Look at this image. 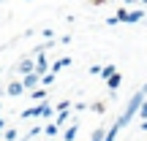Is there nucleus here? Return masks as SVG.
Masks as SVG:
<instances>
[{
    "label": "nucleus",
    "mask_w": 147,
    "mask_h": 141,
    "mask_svg": "<svg viewBox=\"0 0 147 141\" xmlns=\"http://www.w3.org/2000/svg\"><path fill=\"white\" fill-rule=\"evenodd\" d=\"M144 98H147V92H144V90H139V92H134V95H131V100H128V106L123 109V114L117 117V120L112 122V125H115L117 130H123V128H125L128 122H131L134 117H136V111H139V106H142V100H144Z\"/></svg>",
    "instance_id": "obj_1"
},
{
    "label": "nucleus",
    "mask_w": 147,
    "mask_h": 141,
    "mask_svg": "<svg viewBox=\"0 0 147 141\" xmlns=\"http://www.w3.org/2000/svg\"><path fill=\"white\" fill-rule=\"evenodd\" d=\"M22 84H25V90L30 92V90L41 87V76H38L36 71H30V73H25V76H22Z\"/></svg>",
    "instance_id": "obj_2"
},
{
    "label": "nucleus",
    "mask_w": 147,
    "mask_h": 141,
    "mask_svg": "<svg viewBox=\"0 0 147 141\" xmlns=\"http://www.w3.org/2000/svg\"><path fill=\"white\" fill-rule=\"evenodd\" d=\"M33 57H36V68H33V71H36L38 76H44V73L49 71V60L44 57V52H38V54H33Z\"/></svg>",
    "instance_id": "obj_3"
},
{
    "label": "nucleus",
    "mask_w": 147,
    "mask_h": 141,
    "mask_svg": "<svg viewBox=\"0 0 147 141\" xmlns=\"http://www.w3.org/2000/svg\"><path fill=\"white\" fill-rule=\"evenodd\" d=\"M120 84H123V76H120V73H112V76L109 79H106V87H109V95H117V90H120Z\"/></svg>",
    "instance_id": "obj_4"
},
{
    "label": "nucleus",
    "mask_w": 147,
    "mask_h": 141,
    "mask_svg": "<svg viewBox=\"0 0 147 141\" xmlns=\"http://www.w3.org/2000/svg\"><path fill=\"white\" fill-rule=\"evenodd\" d=\"M33 68H36V57H25L19 65H16V73H22V76H25V73H30Z\"/></svg>",
    "instance_id": "obj_5"
},
{
    "label": "nucleus",
    "mask_w": 147,
    "mask_h": 141,
    "mask_svg": "<svg viewBox=\"0 0 147 141\" xmlns=\"http://www.w3.org/2000/svg\"><path fill=\"white\" fill-rule=\"evenodd\" d=\"M5 92H8L11 98H16V95L27 92V90H25V84H22V82H8V87H5Z\"/></svg>",
    "instance_id": "obj_6"
},
{
    "label": "nucleus",
    "mask_w": 147,
    "mask_h": 141,
    "mask_svg": "<svg viewBox=\"0 0 147 141\" xmlns=\"http://www.w3.org/2000/svg\"><path fill=\"white\" fill-rule=\"evenodd\" d=\"M76 136H79V120H74L71 125L65 128V133H63V138H65V141H74Z\"/></svg>",
    "instance_id": "obj_7"
},
{
    "label": "nucleus",
    "mask_w": 147,
    "mask_h": 141,
    "mask_svg": "<svg viewBox=\"0 0 147 141\" xmlns=\"http://www.w3.org/2000/svg\"><path fill=\"white\" fill-rule=\"evenodd\" d=\"M71 65V57H60V60H55V63H49V71H63V68H68Z\"/></svg>",
    "instance_id": "obj_8"
},
{
    "label": "nucleus",
    "mask_w": 147,
    "mask_h": 141,
    "mask_svg": "<svg viewBox=\"0 0 147 141\" xmlns=\"http://www.w3.org/2000/svg\"><path fill=\"white\" fill-rule=\"evenodd\" d=\"M19 117H22V120H30V117H41V103H38V106H30V109H25Z\"/></svg>",
    "instance_id": "obj_9"
},
{
    "label": "nucleus",
    "mask_w": 147,
    "mask_h": 141,
    "mask_svg": "<svg viewBox=\"0 0 147 141\" xmlns=\"http://www.w3.org/2000/svg\"><path fill=\"white\" fill-rule=\"evenodd\" d=\"M134 22H144V11H142V8L128 11V25H134Z\"/></svg>",
    "instance_id": "obj_10"
},
{
    "label": "nucleus",
    "mask_w": 147,
    "mask_h": 141,
    "mask_svg": "<svg viewBox=\"0 0 147 141\" xmlns=\"http://www.w3.org/2000/svg\"><path fill=\"white\" fill-rule=\"evenodd\" d=\"M30 98L38 100V103H41V100H47V87H36V90H30Z\"/></svg>",
    "instance_id": "obj_11"
},
{
    "label": "nucleus",
    "mask_w": 147,
    "mask_h": 141,
    "mask_svg": "<svg viewBox=\"0 0 147 141\" xmlns=\"http://www.w3.org/2000/svg\"><path fill=\"white\" fill-rule=\"evenodd\" d=\"M55 79H57V73H55V71H47V73L41 76V87H52Z\"/></svg>",
    "instance_id": "obj_12"
},
{
    "label": "nucleus",
    "mask_w": 147,
    "mask_h": 141,
    "mask_svg": "<svg viewBox=\"0 0 147 141\" xmlns=\"http://www.w3.org/2000/svg\"><path fill=\"white\" fill-rule=\"evenodd\" d=\"M44 133H47L49 138H55V136H57V133H60V125H57V122H55V120H49V125L44 128Z\"/></svg>",
    "instance_id": "obj_13"
},
{
    "label": "nucleus",
    "mask_w": 147,
    "mask_h": 141,
    "mask_svg": "<svg viewBox=\"0 0 147 141\" xmlns=\"http://www.w3.org/2000/svg\"><path fill=\"white\" fill-rule=\"evenodd\" d=\"M68 111H71V109H68ZM68 111H55V122H57L60 128H63L65 122H68Z\"/></svg>",
    "instance_id": "obj_14"
},
{
    "label": "nucleus",
    "mask_w": 147,
    "mask_h": 141,
    "mask_svg": "<svg viewBox=\"0 0 147 141\" xmlns=\"http://www.w3.org/2000/svg\"><path fill=\"white\" fill-rule=\"evenodd\" d=\"M115 71H117V65H104V68H101V73H98V76H101V79H104V82H106V79H109L112 73H115Z\"/></svg>",
    "instance_id": "obj_15"
},
{
    "label": "nucleus",
    "mask_w": 147,
    "mask_h": 141,
    "mask_svg": "<svg viewBox=\"0 0 147 141\" xmlns=\"http://www.w3.org/2000/svg\"><path fill=\"white\" fill-rule=\"evenodd\" d=\"M104 138H106V128H95L90 136V141H104Z\"/></svg>",
    "instance_id": "obj_16"
},
{
    "label": "nucleus",
    "mask_w": 147,
    "mask_h": 141,
    "mask_svg": "<svg viewBox=\"0 0 147 141\" xmlns=\"http://www.w3.org/2000/svg\"><path fill=\"white\" fill-rule=\"evenodd\" d=\"M3 138H5V141H16L19 136H16V130H14V128H8V130H3Z\"/></svg>",
    "instance_id": "obj_17"
},
{
    "label": "nucleus",
    "mask_w": 147,
    "mask_h": 141,
    "mask_svg": "<svg viewBox=\"0 0 147 141\" xmlns=\"http://www.w3.org/2000/svg\"><path fill=\"white\" fill-rule=\"evenodd\" d=\"M71 109V100H60L57 106H55V111H68Z\"/></svg>",
    "instance_id": "obj_18"
},
{
    "label": "nucleus",
    "mask_w": 147,
    "mask_h": 141,
    "mask_svg": "<svg viewBox=\"0 0 147 141\" xmlns=\"http://www.w3.org/2000/svg\"><path fill=\"white\" fill-rule=\"evenodd\" d=\"M117 22H128V8H117Z\"/></svg>",
    "instance_id": "obj_19"
},
{
    "label": "nucleus",
    "mask_w": 147,
    "mask_h": 141,
    "mask_svg": "<svg viewBox=\"0 0 147 141\" xmlns=\"http://www.w3.org/2000/svg\"><path fill=\"white\" fill-rule=\"evenodd\" d=\"M41 35H44V38H52V41H55V30H52V27H44Z\"/></svg>",
    "instance_id": "obj_20"
},
{
    "label": "nucleus",
    "mask_w": 147,
    "mask_h": 141,
    "mask_svg": "<svg viewBox=\"0 0 147 141\" xmlns=\"http://www.w3.org/2000/svg\"><path fill=\"white\" fill-rule=\"evenodd\" d=\"M74 111H87V103H82V100H79V103H74Z\"/></svg>",
    "instance_id": "obj_21"
},
{
    "label": "nucleus",
    "mask_w": 147,
    "mask_h": 141,
    "mask_svg": "<svg viewBox=\"0 0 147 141\" xmlns=\"http://www.w3.org/2000/svg\"><path fill=\"white\" fill-rule=\"evenodd\" d=\"M101 73V65H90V76H98Z\"/></svg>",
    "instance_id": "obj_22"
},
{
    "label": "nucleus",
    "mask_w": 147,
    "mask_h": 141,
    "mask_svg": "<svg viewBox=\"0 0 147 141\" xmlns=\"http://www.w3.org/2000/svg\"><path fill=\"white\" fill-rule=\"evenodd\" d=\"M93 111H98V114H104V111H106V106H104V103H95V106H93Z\"/></svg>",
    "instance_id": "obj_23"
},
{
    "label": "nucleus",
    "mask_w": 147,
    "mask_h": 141,
    "mask_svg": "<svg viewBox=\"0 0 147 141\" xmlns=\"http://www.w3.org/2000/svg\"><path fill=\"white\" fill-rule=\"evenodd\" d=\"M38 133H44V128H41V125H36V128H30V136H38Z\"/></svg>",
    "instance_id": "obj_24"
},
{
    "label": "nucleus",
    "mask_w": 147,
    "mask_h": 141,
    "mask_svg": "<svg viewBox=\"0 0 147 141\" xmlns=\"http://www.w3.org/2000/svg\"><path fill=\"white\" fill-rule=\"evenodd\" d=\"M139 130H147V120H139Z\"/></svg>",
    "instance_id": "obj_25"
},
{
    "label": "nucleus",
    "mask_w": 147,
    "mask_h": 141,
    "mask_svg": "<svg viewBox=\"0 0 147 141\" xmlns=\"http://www.w3.org/2000/svg\"><path fill=\"white\" fill-rule=\"evenodd\" d=\"M3 128H5V120H3V117H0V130H3Z\"/></svg>",
    "instance_id": "obj_26"
},
{
    "label": "nucleus",
    "mask_w": 147,
    "mask_h": 141,
    "mask_svg": "<svg viewBox=\"0 0 147 141\" xmlns=\"http://www.w3.org/2000/svg\"><path fill=\"white\" fill-rule=\"evenodd\" d=\"M125 3H128V5H131V3H139V0H125Z\"/></svg>",
    "instance_id": "obj_27"
},
{
    "label": "nucleus",
    "mask_w": 147,
    "mask_h": 141,
    "mask_svg": "<svg viewBox=\"0 0 147 141\" xmlns=\"http://www.w3.org/2000/svg\"><path fill=\"white\" fill-rule=\"evenodd\" d=\"M16 141H30V136H27V138H16Z\"/></svg>",
    "instance_id": "obj_28"
},
{
    "label": "nucleus",
    "mask_w": 147,
    "mask_h": 141,
    "mask_svg": "<svg viewBox=\"0 0 147 141\" xmlns=\"http://www.w3.org/2000/svg\"><path fill=\"white\" fill-rule=\"evenodd\" d=\"M139 3H142V5H147V0H139Z\"/></svg>",
    "instance_id": "obj_29"
},
{
    "label": "nucleus",
    "mask_w": 147,
    "mask_h": 141,
    "mask_svg": "<svg viewBox=\"0 0 147 141\" xmlns=\"http://www.w3.org/2000/svg\"><path fill=\"white\" fill-rule=\"evenodd\" d=\"M142 90H144V92H147V84H144V87H142Z\"/></svg>",
    "instance_id": "obj_30"
},
{
    "label": "nucleus",
    "mask_w": 147,
    "mask_h": 141,
    "mask_svg": "<svg viewBox=\"0 0 147 141\" xmlns=\"http://www.w3.org/2000/svg\"><path fill=\"white\" fill-rule=\"evenodd\" d=\"M0 138H3V130H0Z\"/></svg>",
    "instance_id": "obj_31"
},
{
    "label": "nucleus",
    "mask_w": 147,
    "mask_h": 141,
    "mask_svg": "<svg viewBox=\"0 0 147 141\" xmlns=\"http://www.w3.org/2000/svg\"><path fill=\"white\" fill-rule=\"evenodd\" d=\"M0 141H5V138H0Z\"/></svg>",
    "instance_id": "obj_32"
},
{
    "label": "nucleus",
    "mask_w": 147,
    "mask_h": 141,
    "mask_svg": "<svg viewBox=\"0 0 147 141\" xmlns=\"http://www.w3.org/2000/svg\"><path fill=\"white\" fill-rule=\"evenodd\" d=\"M0 3H3V0H0Z\"/></svg>",
    "instance_id": "obj_33"
}]
</instances>
